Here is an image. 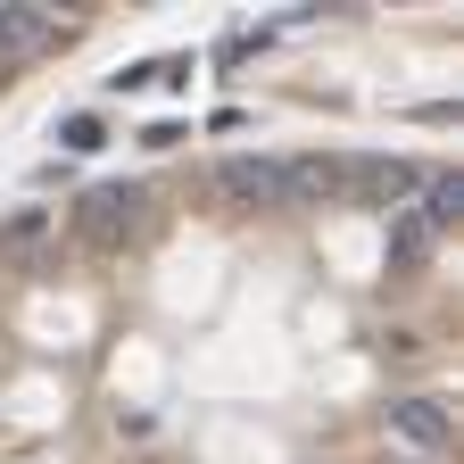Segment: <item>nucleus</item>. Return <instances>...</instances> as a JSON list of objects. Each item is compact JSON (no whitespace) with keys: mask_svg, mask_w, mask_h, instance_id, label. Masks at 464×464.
I'll use <instances>...</instances> for the list:
<instances>
[{"mask_svg":"<svg viewBox=\"0 0 464 464\" xmlns=\"http://www.w3.org/2000/svg\"><path fill=\"white\" fill-rule=\"evenodd\" d=\"M58 42H67V17L50 0H0V83L17 67H34V58H50Z\"/></svg>","mask_w":464,"mask_h":464,"instance_id":"obj_1","label":"nucleus"},{"mask_svg":"<svg viewBox=\"0 0 464 464\" xmlns=\"http://www.w3.org/2000/svg\"><path fill=\"white\" fill-rule=\"evenodd\" d=\"M216 191H224L232 208H290V191H282V158H257V150L224 158V166H216Z\"/></svg>","mask_w":464,"mask_h":464,"instance_id":"obj_2","label":"nucleus"},{"mask_svg":"<svg viewBox=\"0 0 464 464\" xmlns=\"http://www.w3.org/2000/svg\"><path fill=\"white\" fill-rule=\"evenodd\" d=\"M390 440L415 448V456H440V448L456 440V406H448V398H398V406H390Z\"/></svg>","mask_w":464,"mask_h":464,"instance_id":"obj_3","label":"nucleus"},{"mask_svg":"<svg viewBox=\"0 0 464 464\" xmlns=\"http://www.w3.org/2000/svg\"><path fill=\"white\" fill-rule=\"evenodd\" d=\"M133 232H141V191L133 183H100L83 199V241L92 249H116V241H133Z\"/></svg>","mask_w":464,"mask_h":464,"instance_id":"obj_4","label":"nucleus"},{"mask_svg":"<svg viewBox=\"0 0 464 464\" xmlns=\"http://www.w3.org/2000/svg\"><path fill=\"white\" fill-rule=\"evenodd\" d=\"M415 183H423V166H415V158H348V191L373 199V208H398Z\"/></svg>","mask_w":464,"mask_h":464,"instance_id":"obj_5","label":"nucleus"},{"mask_svg":"<svg viewBox=\"0 0 464 464\" xmlns=\"http://www.w3.org/2000/svg\"><path fill=\"white\" fill-rule=\"evenodd\" d=\"M282 191L290 208H324L348 191V158H282Z\"/></svg>","mask_w":464,"mask_h":464,"instance_id":"obj_6","label":"nucleus"},{"mask_svg":"<svg viewBox=\"0 0 464 464\" xmlns=\"http://www.w3.org/2000/svg\"><path fill=\"white\" fill-rule=\"evenodd\" d=\"M431 257H440V232H431L415 208H390V266L415 274V266H431Z\"/></svg>","mask_w":464,"mask_h":464,"instance_id":"obj_7","label":"nucleus"},{"mask_svg":"<svg viewBox=\"0 0 464 464\" xmlns=\"http://www.w3.org/2000/svg\"><path fill=\"white\" fill-rule=\"evenodd\" d=\"M431 232H440V241H448V232L464 224V174H431V183H423V208H415Z\"/></svg>","mask_w":464,"mask_h":464,"instance_id":"obj_8","label":"nucleus"},{"mask_svg":"<svg viewBox=\"0 0 464 464\" xmlns=\"http://www.w3.org/2000/svg\"><path fill=\"white\" fill-rule=\"evenodd\" d=\"M50 232H58V216H50V208H25V216H9V224H0V249H9V257H34Z\"/></svg>","mask_w":464,"mask_h":464,"instance_id":"obj_9","label":"nucleus"},{"mask_svg":"<svg viewBox=\"0 0 464 464\" xmlns=\"http://www.w3.org/2000/svg\"><path fill=\"white\" fill-rule=\"evenodd\" d=\"M58 141H67V150H100L108 133H100V116H67V125H58Z\"/></svg>","mask_w":464,"mask_h":464,"instance_id":"obj_10","label":"nucleus"}]
</instances>
